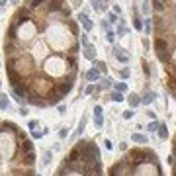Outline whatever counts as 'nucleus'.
<instances>
[{
	"mask_svg": "<svg viewBox=\"0 0 176 176\" xmlns=\"http://www.w3.org/2000/svg\"><path fill=\"white\" fill-rule=\"evenodd\" d=\"M155 51H157V57L161 59L162 63H168L170 61V53H168V49H166V41L165 39H155Z\"/></svg>",
	"mask_w": 176,
	"mask_h": 176,
	"instance_id": "obj_1",
	"label": "nucleus"
},
{
	"mask_svg": "<svg viewBox=\"0 0 176 176\" xmlns=\"http://www.w3.org/2000/svg\"><path fill=\"white\" fill-rule=\"evenodd\" d=\"M129 158H131L135 165H141V162L147 161V153L145 151H139V149H133L131 153H129Z\"/></svg>",
	"mask_w": 176,
	"mask_h": 176,
	"instance_id": "obj_2",
	"label": "nucleus"
},
{
	"mask_svg": "<svg viewBox=\"0 0 176 176\" xmlns=\"http://www.w3.org/2000/svg\"><path fill=\"white\" fill-rule=\"evenodd\" d=\"M70 88H73V82H70V80H65V82H57V84H55V90H57L61 96L69 94V92H70Z\"/></svg>",
	"mask_w": 176,
	"mask_h": 176,
	"instance_id": "obj_3",
	"label": "nucleus"
},
{
	"mask_svg": "<svg viewBox=\"0 0 176 176\" xmlns=\"http://www.w3.org/2000/svg\"><path fill=\"white\" fill-rule=\"evenodd\" d=\"M26 92H28V86L24 84V82L14 84V94H16V98H26Z\"/></svg>",
	"mask_w": 176,
	"mask_h": 176,
	"instance_id": "obj_4",
	"label": "nucleus"
},
{
	"mask_svg": "<svg viewBox=\"0 0 176 176\" xmlns=\"http://www.w3.org/2000/svg\"><path fill=\"white\" fill-rule=\"evenodd\" d=\"M80 157H82V151L78 149V147H74V149L70 151V155H69V158H67V162H77Z\"/></svg>",
	"mask_w": 176,
	"mask_h": 176,
	"instance_id": "obj_5",
	"label": "nucleus"
},
{
	"mask_svg": "<svg viewBox=\"0 0 176 176\" xmlns=\"http://www.w3.org/2000/svg\"><path fill=\"white\" fill-rule=\"evenodd\" d=\"M78 20H80V22H82V26H84V29H86V31H90V29H92V22H90V20H88V16L84 14V12H82V14L78 16Z\"/></svg>",
	"mask_w": 176,
	"mask_h": 176,
	"instance_id": "obj_6",
	"label": "nucleus"
},
{
	"mask_svg": "<svg viewBox=\"0 0 176 176\" xmlns=\"http://www.w3.org/2000/svg\"><path fill=\"white\" fill-rule=\"evenodd\" d=\"M61 98H63V96H61V94H59V92L55 90V94H53V96L49 94V100H47V104H49V106H57V104L61 102Z\"/></svg>",
	"mask_w": 176,
	"mask_h": 176,
	"instance_id": "obj_7",
	"label": "nucleus"
},
{
	"mask_svg": "<svg viewBox=\"0 0 176 176\" xmlns=\"http://www.w3.org/2000/svg\"><path fill=\"white\" fill-rule=\"evenodd\" d=\"M20 153H31V141H28V139H24L22 141V145H20Z\"/></svg>",
	"mask_w": 176,
	"mask_h": 176,
	"instance_id": "obj_8",
	"label": "nucleus"
},
{
	"mask_svg": "<svg viewBox=\"0 0 176 176\" xmlns=\"http://www.w3.org/2000/svg\"><path fill=\"white\" fill-rule=\"evenodd\" d=\"M114 53H116L117 61H121V63H127V55L123 53V49H119V47H114Z\"/></svg>",
	"mask_w": 176,
	"mask_h": 176,
	"instance_id": "obj_9",
	"label": "nucleus"
},
{
	"mask_svg": "<svg viewBox=\"0 0 176 176\" xmlns=\"http://www.w3.org/2000/svg\"><path fill=\"white\" fill-rule=\"evenodd\" d=\"M141 102H143V104H153L155 102V92H145V94H143V98H141Z\"/></svg>",
	"mask_w": 176,
	"mask_h": 176,
	"instance_id": "obj_10",
	"label": "nucleus"
},
{
	"mask_svg": "<svg viewBox=\"0 0 176 176\" xmlns=\"http://www.w3.org/2000/svg\"><path fill=\"white\" fill-rule=\"evenodd\" d=\"M127 100H129V106H131V108H135V106H139V104H141V98L137 94H129Z\"/></svg>",
	"mask_w": 176,
	"mask_h": 176,
	"instance_id": "obj_11",
	"label": "nucleus"
},
{
	"mask_svg": "<svg viewBox=\"0 0 176 176\" xmlns=\"http://www.w3.org/2000/svg\"><path fill=\"white\" fill-rule=\"evenodd\" d=\"M33 162H35V153H26L24 155V165H33Z\"/></svg>",
	"mask_w": 176,
	"mask_h": 176,
	"instance_id": "obj_12",
	"label": "nucleus"
},
{
	"mask_svg": "<svg viewBox=\"0 0 176 176\" xmlns=\"http://www.w3.org/2000/svg\"><path fill=\"white\" fill-rule=\"evenodd\" d=\"M158 137H161V139H168V131H166V125L165 123L158 125Z\"/></svg>",
	"mask_w": 176,
	"mask_h": 176,
	"instance_id": "obj_13",
	"label": "nucleus"
},
{
	"mask_svg": "<svg viewBox=\"0 0 176 176\" xmlns=\"http://www.w3.org/2000/svg\"><path fill=\"white\" fill-rule=\"evenodd\" d=\"M98 77H100L98 69H92V70H88V73H86V78H88V80H98Z\"/></svg>",
	"mask_w": 176,
	"mask_h": 176,
	"instance_id": "obj_14",
	"label": "nucleus"
},
{
	"mask_svg": "<svg viewBox=\"0 0 176 176\" xmlns=\"http://www.w3.org/2000/svg\"><path fill=\"white\" fill-rule=\"evenodd\" d=\"M8 77H10L12 84H18L20 82V77H18V73H14V69H8Z\"/></svg>",
	"mask_w": 176,
	"mask_h": 176,
	"instance_id": "obj_15",
	"label": "nucleus"
},
{
	"mask_svg": "<svg viewBox=\"0 0 176 176\" xmlns=\"http://www.w3.org/2000/svg\"><path fill=\"white\" fill-rule=\"evenodd\" d=\"M84 57H86V59H90V61H94V47H92L90 43L86 45V51H84Z\"/></svg>",
	"mask_w": 176,
	"mask_h": 176,
	"instance_id": "obj_16",
	"label": "nucleus"
},
{
	"mask_svg": "<svg viewBox=\"0 0 176 176\" xmlns=\"http://www.w3.org/2000/svg\"><path fill=\"white\" fill-rule=\"evenodd\" d=\"M131 139L135 141V143H145V145H147V141H149V139H147L145 135H141V133H135V135H133Z\"/></svg>",
	"mask_w": 176,
	"mask_h": 176,
	"instance_id": "obj_17",
	"label": "nucleus"
},
{
	"mask_svg": "<svg viewBox=\"0 0 176 176\" xmlns=\"http://www.w3.org/2000/svg\"><path fill=\"white\" fill-rule=\"evenodd\" d=\"M49 10H61V0H49Z\"/></svg>",
	"mask_w": 176,
	"mask_h": 176,
	"instance_id": "obj_18",
	"label": "nucleus"
},
{
	"mask_svg": "<svg viewBox=\"0 0 176 176\" xmlns=\"http://www.w3.org/2000/svg\"><path fill=\"white\" fill-rule=\"evenodd\" d=\"M94 123H96V127H102V125H104V117H102V114H96L94 116Z\"/></svg>",
	"mask_w": 176,
	"mask_h": 176,
	"instance_id": "obj_19",
	"label": "nucleus"
},
{
	"mask_svg": "<svg viewBox=\"0 0 176 176\" xmlns=\"http://www.w3.org/2000/svg\"><path fill=\"white\" fill-rule=\"evenodd\" d=\"M112 100H114V102H123V94H121V92H114V94H112Z\"/></svg>",
	"mask_w": 176,
	"mask_h": 176,
	"instance_id": "obj_20",
	"label": "nucleus"
},
{
	"mask_svg": "<svg viewBox=\"0 0 176 176\" xmlns=\"http://www.w3.org/2000/svg\"><path fill=\"white\" fill-rule=\"evenodd\" d=\"M8 106H10V104H8V98L6 96H0V108H2V110H8Z\"/></svg>",
	"mask_w": 176,
	"mask_h": 176,
	"instance_id": "obj_21",
	"label": "nucleus"
},
{
	"mask_svg": "<svg viewBox=\"0 0 176 176\" xmlns=\"http://www.w3.org/2000/svg\"><path fill=\"white\" fill-rule=\"evenodd\" d=\"M94 69H98V70H106V63H104V61H96V63H94Z\"/></svg>",
	"mask_w": 176,
	"mask_h": 176,
	"instance_id": "obj_22",
	"label": "nucleus"
},
{
	"mask_svg": "<svg viewBox=\"0 0 176 176\" xmlns=\"http://www.w3.org/2000/svg\"><path fill=\"white\" fill-rule=\"evenodd\" d=\"M153 4H155V10H162V8H165V2H162V0H153Z\"/></svg>",
	"mask_w": 176,
	"mask_h": 176,
	"instance_id": "obj_23",
	"label": "nucleus"
},
{
	"mask_svg": "<svg viewBox=\"0 0 176 176\" xmlns=\"http://www.w3.org/2000/svg\"><path fill=\"white\" fill-rule=\"evenodd\" d=\"M133 28H135V29H143V22H141L139 18H135V20H133Z\"/></svg>",
	"mask_w": 176,
	"mask_h": 176,
	"instance_id": "obj_24",
	"label": "nucleus"
},
{
	"mask_svg": "<svg viewBox=\"0 0 176 176\" xmlns=\"http://www.w3.org/2000/svg\"><path fill=\"white\" fill-rule=\"evenodd\" d=\"M106 37H108V41H110V43H114V37H116V33L112 31V29H108V31H106Z\"/></svg>",
	"mask_w": 176,
	"mask_h": 176,
	"instance_id": "obj_25",
	"label": "nucleus"
},
{
	"mask_svg": "<svg viewBox=\"0 0 176 176\" xmlns=\"http://www.w3.org/2000/svg\"><path fill=\"white\" fill-rule=\"evenodd\" d=\"M41 2H47V0H29V6H31V8H37Z\"/></svg>",
	"mask_w": 176,
	"mask_h": 176,
	"instance_id": "obj_26",
	"label": "nucleus"
},
{
	"mask_svg": "<svg viewBox=\"0 0 176 176\" xmlns=\"http://www.w3.org/2000/svg\"><path fill=\"white\" fill-rule=\"evenodd\" d=\"M49 161H51V153H49V151H45V155H43V165H49Z\"/></svg>",
	"mask_w": 176,
	"mask_h": 176,
	"instance_id": "obj_27",
	"label": "nucleus"
},
{
	"mask_svg": "<svg viewBox=\"0 0 176 176\" xmlns=\"http://www.w3.org/2000/svg\"><path fill=\"white\" fill-rule=\"evenodd\" d=\"M147 129H149V131H157V129H158V123H157V121H151Z\"/></svg>",
	"mask_w": 176,
	"mask_h": 176,
	"instance_id": "obj_28",
	"label": "nucleus"
},
{
	"mask_svg": "<svg viewBox=\"0 0 176 176\" xmlns=\"http://www.w3.org/2000/svg\"><path fill=\"white\" fill-rule=\"evenodd\" d=\"M67 61H69L70 69H77V59H74V57H69V59H67Z\"/></svg>",
	"mask_w": 176,
	"mask_h": 176,
	"instance_id": "obj_29",
	"label": "nucleus"
},
{
	"mask_svg": "<svg viewBox=\"0 0 176 176\" xmlns=\"http://www.w3.org/2000/svg\"><path fill=\"white\" fill-rule=\"evenodd\" d=\"M84 125H86V119L82 117V119H80V123H78V133H82V131H84Z\"/></svg>",
	"mask_w": 176,
	"mask_h": 176,
	"instance_id": "obj_30",
	"label": "nucleus"
},
{
	"mask_svg": "<svg viewBox=\"0 0 176 176\" xmlns=\"http://www.w3.org/2000/svg\"><path fill=\"white\" fill-rule=\"evenodd\" d=\"M112 86V80H110V78H104V80H102V88H110Z\"/></svg>",
	"mask_w": 176,
	"mask_h": 176,
	"instance_id": "obj_31",
	"label": "nucleus"
},
{
	"mask_svg": "<svg viewBox=\"0 0 176 176\" xmlns=\"http://www.w3.org/2000/svg\"><path fill=\"white\" fill-rule=\"evenodd\" d=\"M125 90V84H123V82H117V84H116V92H123Z\"/></svg>",
	"mask_w": 176,
	"mask_h": 176,
	"instance_id": "obj_32",
	"label": "nucleus"
},
{
	"mask_svg": "<svg viewBox=\"0 0 176 176\" xmlns=\"http://www.w3.org/2000/svg\"><path fill=\"white\" fill-rule=\"evenodd\" d=\"M123 117H125V119H131V117H133V110H125L123 112Z\"/></svg>",
	"mask_w": 176,
	"mask_h": 176,
	"instance_id": "obj_33",
	"label": "nucleus"
},
{
	"mask_svg": "<svg viewBox=\"0 0 176 176\" xmlns=\"http://www.w3.org/2000/svg\"><path fill=\"white\" fill-rule=\"evenodd\" d=\"M8 35H10L12 39H14V37H16V24H14V26L10 28V31H8Z\"/></svg>",
	"mask_w": 176,
	"mask_h": 176,
	"instance_id": "obj_34",
	"label": "nucleus"
},
{
	"mask_svg": "<svg viewBox=\"0 0 176 176\" xmlns=\"http://www.w3.org/2000/svg\"><path fill=\"white\" fill-rule=\"evenodd\" d=\"M37 127H39V123H37V121H29V129H31V131H35Z\"/></svg>",
	"mask_w": 176,
	"mask_h": 176,
	"instance_id": "obj_35",
	"label": "nucleus"
},
{
	"mask_svg": "<svg viewBox=\"0 0 176 176\" xmlns=\"http://www.w3.org/2000/svg\"><path fill=\"white\" fill-rule=\"evenodd\" d=\"M67 133H69V131H67V127H63L61 131H59V137H61V139H65V137H67Z\"/></svg>",
	"mask_w": 176,
	"mask_h": 176,
	"instance_id": "obj_36",
	"label": "nucleus"
},
{
	"mask_svg": "<svg viewBox=\"0 0 176 176\" xmlns=\"http://www.w3.org/2000/svg\"><path fill=\"white\" fill-rule=\"evenodd\" d=\"M143 73L147 74V77L151 74V70H149V65H147V63H143Z\"/></svg>",
	"mask_w": 176,
	"mask_h": 176,
	"instance_id": "obj_37",
	"label": "nucleus"
},
{
	"mask_svg": "<svg viewBox=\"0 0 176 176\" xmlns=\"http://www.w3.org/2000/svg\"><path fill=\"white\" fill-rule=\"evenodd\" d=\"M145 31L151 33V20H147V22H145Z\"/></svg>",
	"mask_w": 176,
	"mask_h": 176,
	"instance_id": "obj_38",
	"label": "nucleus"
},
{
	"mask_svg": "<svg viewBox=\"0 0 176 176\" xmlns=\"http://www.w3.org/2000/svg\"><path fill=\"white\" fill-rule=\"evenodd\" d=\"M127 77H129V70L123 69V70H121V78H127Z\"/></svg>",
	"mask_w": 176,
	"mask_h": 176,
	"instance_id": "obj_39",
	"label": "nucleus"
},
{
	"mask_svg": "<svg viewBox=\"0 0 176 176\" xmlns=\"http://www.w3.org/2000/svg\"><path fill=\"white\" fill-rule=\"evenodd\" d=\"M94 92V86H86V94H92Z\"/></svg>",
	"mask_w": 176,
	"mask_h": 176,
	"instance_id": "obj_40",
	"label": "nucleus"
},
{
	"mask_svg": "<svg viewBox=\"0 0 176 176\" xmlns=\"http://www.w3.org/2000/svg\"><path fill=\"white\" fill-rule=\"evenodd\" d=\"M110 22H117V16L116 14H110Z\"/></svg>",
	"mask_w": 176,
	"mask_h": 176,
	"instance_id": "obj_41",
	"label": "nucleus"
},
{
	"mask_svg": "<svg viewBox=\"0 0 176 176\" xmlns=\"http://www.w3.org/2000/svg\"><path fill=\"white\" fill-rule=\"evenodd\" d=\"M172 157H176V143H174V147H172Z\"/></svg>",
	"mask_w": 176,
	"mask_h": 176,
	"instance_id": "obj_42",
	"label": "nucleus"
},
{
	"mask_svg": "<svg viewBox=\"0 0 176 176\" xmlns=\"http://www.w3.org/2000/svg\"><path fill=\"white\" fill-rule=\"evenodd\" d=\"M24 176H35V174H33V172H26V174H24Z\"/></svg>",
	"mask_w": 176,
	"mask_h": 176,
	"instance_id": "obj_43",
	"label": "nucleus"
},
{
	"mask_svg": "<svg viewBox=\"0 0 176 176\" xmlns=\"http://www.w3.org/2000/svg\"><path fill=\"white\" fill-rule=\"evenodd\" d=\"M4 4H6V0H0V6H4Z\"/></svg>",
	"mask_w": 176,
	"mask_h": 176,
	"instance_id": "obj_44",
	"label": "nucleus"
},
{
	"mask_svg": "<svg viewBox=\"0 0 176 176\" xmlns=\"http://www.w3.org/2000/svg\"><path fill=\"white\" fill-rule=\"evenodd\" d=\"M174 176H176V166H174Z\"/></svg>",
	"mask_w": 176,
	"mask_h": 176,
	"instance_id": "obj_45",
	"label": "nucleus"
},
{
	"mask_svg": "<svg viewBox=\"0 0 176 176\" xmlns=\"http://www.w3.org/2000/svg\"><path fill=\"white\" fill-rule=\"evenodd\" d=\"M174 100H176V92H174Z\"/></svg>",
	"mask_w": 176,
	"mask_h": 176,
	"instance_id": "obj_46",
	"label": "nucleus"
},
{
	"mask_svg": "<svg viewBox=\"0 0 176 176\" xmlns=\"http://www.w3.org/2000/svg\"><path fill=\"white\" fill-rule=\"evenodd\" d=\"M35 176H37V174H35Z\"/></svg>",
	"mask_w": 176,
	"mask_h": 176,
	"instance_id": "obj_47",
	"label": "nucleus"
}]
</instances>
